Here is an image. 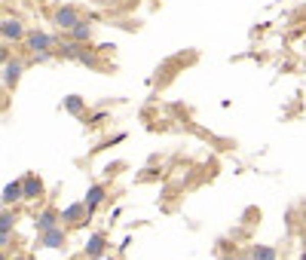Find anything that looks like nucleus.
<instances>
[{
	"label": "nucleus",
	"instance_id": "obj_5",
	"mask_svg": "<svg viewBox=\"0 0 306 260\" xmlns=\"http://www.w3.org/2000/svg\"><path fill=\"white\" fill-rule=\"evenodd\" d=\"M15 199H25V190H21V184H6L3 187V205H9V202H15Z\"/></svg>",
	"mask_w": 306,
	"mask_h": 260
},
{
	"label": "nucleus",
	"instance_id": "obj_15",
	"mask_svg": "<svg viewBox=\"0 0 306 260\" xmlns=\"http://www.w3.org/2000/svg\"><path fill=\"white\" fill-rule=\"evenodd\" d=\"M74 34H77V37L83 40V37H89V28H83V25H77V28H74Z\"/></svg>",
	"mask_w": 306,
	"mask_h": 260
},
{
	"label": "nucleus",
	"instance_id": "obj_9",
	"mask_svg": "<svg viewBox=\"0 0 306 260\" xmlns=\"http://www.w3.org/2000/svg\"><path fill=\"white\" fill-rule=\"evenodd\" d=\"M49 43H52V37H46V34H31V49H34V52H46Z\"/></svg>",
	"mask_w": 306,
	"mask_h": 260
},
{
	"label": "nucleus",
	"instance_id": "obj_2",
	"mask_svg": "<svg viewBox=\"0 0 306 260\" xmlns=\"http://www.w3.org/2000/svg\"><path fill=\"white\" fill-rule=\"evenodd\" d=\"M55 25H61V28H77L80 18H77L74 9H58V12H55Z\"/></svg>",
	"mask_w": 306,
	"mask_h": 260
},
{
	"label": "nucleus",
	"instance_id": "obj_17",
	"mask_svg": "<svg viewBox=\"0 0 306 260\" xmlns=\"http://www.w3.org/2000/svg\"><path fill=\"white\" fill-rule=\"evenodd\" d=\"M239 260H254V257H239Z\"/></svg>",
	"mask_w": 306,
	"mask_h": 260
},
{
	"label": "nucleus",
	"instance_id": "obj_11",
	"mask_svg": "<svg viewBox=\"0 0 306 260\" xmlns=\"http://www.w3.org/2000/svg\"><path fill=\"white\" fill-rule=\"evenodd\" d=\"M83 208H86V202H74V205H67V208L61 211V221H77V218L83 215Z\"/></svg>",
	"mask_w": 306,
	"mask_h": 260
},
{
	"label": "nucleus",
	"instance_id": "obj_4",
	"mask_svg": "<svg viewBox=\"0 0 306 260\" xmlns=\"http://www.w3.org/2000/svg\"><path fill=\"white\" fill-rule=\"evenodd\" d=\"M55 221H61V215H55V211H43V215L37 218V233H46V230L58 227Z\"/></svg>",
	"mask_w": 306,
	"mask_h": 260
},
{
	"label": "nucleus",
	"instance_id": "obj_16",
	"mask_svg": "<svg viewBox=\"0 0 306 260\" xmlns=\"http://www.w3.org/2000/svg\"><path fill=\"white\" fill-rule=\"evenodd\" d=\"M12 260H31V257H12Z\"/></svg>",
	"mask_w": 306,
	"mask_h": 260
},
{
	"label": "nucleus",
	"instance_id": "obj_13",
	"mask_svg": "<svg viewBox=\"0 0 306 260\" xmlns=\"http://www.w3.org/2000/svg\"><path fill=\"white\" fill-rule=\"evenodd\" d=\"M64 104H67V110H74V113H77V110H83V101H80L77 95H70V98H67Z\"/></svg>",
	"mask_w": 306,
	"mask_h": 260
},
{
	"label": "nucleus",
	"instance_id": "obj_1",
	"mask_svg": "<svg viewBox=\"0 0 306 260\" xmlns=\"http://www.w3.org/2000/svg\"><path fill=\"white\" fill-rule=\"evenodd\" d=\"M40 245H43V248H61V245H64V230H61V227H52V230L40 233Z\"/></svg>",
	"mask_w": 306,
	"mask_h": 260
},
{
	"label": "nucleus",
	"instance_id": "obj_7",
	"mask_svg": "<svg viewBox=\"0 0 306 260\" xmlns=\"http://www.w3.org/2000/svg\"><path fill=\"white\" fill-rule=\"evenodd\" d=\"M101 199H104V187H98V184H95V187H92V190L86 193V208L92 211V208H95V205H98Z\"/></svg>",
	"mask_w": 306,
	"mask_h": 260
},
{
	"label": "nucleus",
	"instance_id": "obj_10",
	"mask_svg": "<svg viewBox=\"0 0 306 260\" xmlns=\"http://www.w3.org/2000/svg\"><path fill=\"white\" fill-rule=\"evenodd\" d=\"M18 74H21V64H18V61H9V64H6V74H3V83L12 86V83L18 80Z\"/></svg>",
	"mask_w": 306,
	"mask_h": 260
},
{
	"label": "nucleus",
	"instance_id": "obj_18",
	"mask_svg": "<svg viewBox=\"0 0 306 260\" xmlns=\"http://www.w3.org/2000/svg\"><path fill=\"white\" fill-rule=\"evenodd\" d=\"M221 260H233V257H221Z\"/></svg>",
	"mask_w": 306,
	"mask_h": 260
},
{
	"label": "nucleus",
	"instance_id": "obj_12",
	"mask_svg": "<svg viewBox=\"0 0 306 260\" xmlns=\"http://www.w3.org/2000/svg\"><path fill=\"white\" fill-rule=\"evenodd\" d=\"M251 257L254 260H276V248H270V245H254Z\"/></svg>",
	"mask_w": 306,
	"mask_h": 260
},
{
	"label": "nucleus",
	"instance_id": "obj_8",
	"mask_svg": "<svg viewBox=\"0 0 306 260\" xmlns=\"http://www.w3.org/2000/svg\"><path fill=\"white\" fill-rule=\"evenodd\" d=\"M3 37H6V40H9V37H12V40L21 37V25H18L15 18H6V21H3Z\"/></svg>",
	"mask_w": 306,
	"mask_h": 260
},
{
	"label": "nucleus",
	"instance_id": "obj_6",
	"mask_svg": "<svg viewBox=\"0 0 306 260\" xmlns=\"http://www.w3.org/2000/svg\"><path fill=\"white\" fill-rule=\"evenodd\" d=\"M101 251H104V236H98V233H95V236L86 242V254H89V257H98Z\"/></svg>",
	"mask_w": 306,
	"mask_h": 260
},
{
	"label": "nucleus",
	"instance_id": "obj_3",
	"mask_svg": "<svg viewBox=\"0 0 306 260\" xmlns=\"http://www.w3.org/2000/svg\"><path fill=\"white\" fill-rule=\"evenodd\" d=\"M21 190H25V199H37V196L43 193V184L31 175V178H25V181H21Z\"/></svg>",
	"mask_w": 306,
	"mask_h": 260
},
{
	"label": "nucleus",
	"instance_id": "obj_14",
	"mask_svg": "<svg viewBox=\"0 0 306 260\" xmlns=\"http://www.w3.org/2000/svg\"><path fill=\"white\" fill-rule=\"evenodd\" d=\"M9 227H12V215H9V211H3V218H0V230H3V233H9Z\"/></svg>",
	"mask_w": 306,
	"mask_h": 260
}]
</instances>
